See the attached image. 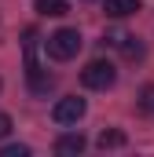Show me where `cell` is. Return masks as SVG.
<instances>
[{
  "instance_id": "1",
  "label": "cell",
  "mask_w": 154,
  "mask_h": 157,
  "mask_svg": "<svg viewBox=\"0 0 154 157\" xmlns=\"http://www.w3.org/2000/svg\"><path fill=\"white\" fill-rule=\"evenodd\" d=\"M81 33L77 29H55L51 37H48V55L55 59V62H70L77 51H81Z\"/></svg>"
},
{
  "instance_id": "3",
  "label": "cell",
  "mask_w": 154,
  "mask_h": 157,
  "mask_svg": "<svg viewBox=\"0 0 154 157\" xmlns=\"http://www.w3.org/2000/svg\"><path fill=\"white\" fill-rule=\"evenodd\" d=\"M84 110H88V102H84V99H77V95H66V99H59V102H55V110H51V121H55V124H77V121L84 117Z\"/></svg>"
},
{
  "instance_id": "9",
  "label": "cell",
  "mask_w": 154,
  "mask_h": 157,
  "mask_svg": "<svg viewBox=\"0 0 154 157\" xmlns=\"http://www.w3.org/2000/svg\"><path fill=\"white\" fill-rule=\"evenodd\" d=\"M140 106H143L147 113H154V84H147V88L140 91Z\"/></svg>"
},
{
  "instance_id": "6",
  "label": "cell",
  "mask_w": 154,
  "mask_h": 157,
  "mask_svg": "<svg viewBox=\"0 0 154 157\" xmlns=\"http://www.w3.org/2000/svg\"><path fill=\"white\" fill-rule=\"evenodd\" d=\"M33 7H37V15H51V18H59V15L70 11L66 0H33Z\"/></svg>"
},
{
  "instance_id": "7",
  "label": "cell",
  "mask_w": 154,
  "mask_h": 157,
  "mask_svg": "<svg viewBox=\"0 0 154 157\" xmlns=\"http://www.w3.org/2000/svg\"><path fill=\"white\" fill-rule=\"evenodd\" d=\"M95 143H99L103 150H114V146H125V135L110 128V132H99V139H95Z\"/></svg>"
},
{
  "instance_id": "8",
  "label": "cell",
  "mask_w": 154,
  "mask_h": 157,
  "mask_svg": "<svg viewBox=\"0 0 154 157\" xmlns=\"http://www.w3.org/2000/svg\"><path fill=\"white\" fill-rule=\"evenodd\" d=\"M121 51H125V59H143V44L136 37H125L121 40Z\"/></svg>"
},
{
  "instance_id": "5",
  "label": "cell",
  "mask_w": 154,
  "mask_h": 157,
  "mask_svg": "<svg viewBox=\"0 0 154 157\" xmlns=\"http://www.w3.org/2000/svg\"><path fill=\"white\" fill-rule=\"evenodd\" d=\"M140 11V0H107V15L110 18H128Z\"/></svg>"
},
{
  "instance_id": "4",
  "label": "cell",
  "mask_w": 154,
  "mask_h": 157,
  "mask_svg": "<svg viewBox=\"0 0 154 157\" xmlns=\"http://www.w3.org/2000/svg\"><path fill=\"white\" fill-rule=\"evenodd\" d=\"M81 150H84V135H81V132H66V135L55 139V154H59V157L81 154Z\"/></svg>"
},
{
  "instance_id": "11",
  "label": "cell",
  "mask_w": 154,
  "mask_h": 157,
  "mask_svg": "<svg viewBox=\"0 0 154 157\" xmlns=\"http://www.w3.org/2000/svg\"><path fill=\"white\" fill-rule=\"evenodd\" d=\"M7 132H11V117L0 113V139H7Z\"/></svg>"
},
{
  "instance_id": "10",
  "label": "cell",
  "mask_w": 154,
  "mask_h": 157,
  "mask_svg": "<svg viewBox=\"0 0 154 157\" xmlns=\"http://www.w3.org/2000/svg\"><path fill=\"white\" fill-rule=\"evenodd\" d=\"M0 157H30V146H4Z\"/></svg>"
},
{
  "instance_id": "2",
  "label": "cell",
  "mask_w": 154,
  "mask_h": 157,
  "mask_svg": "<svg viewBox=\"0 0 154 157\" xmlns=\"http://www.w3.org/2000/svg\"><path fill=\"white\" fill-rule=\"evenodd\" d=\"M81 80H84V88H92V91H107V88H114L117 70H114V62L95 59V62H88V66L81 70Z\"/></svg>"
}]
</instances>
